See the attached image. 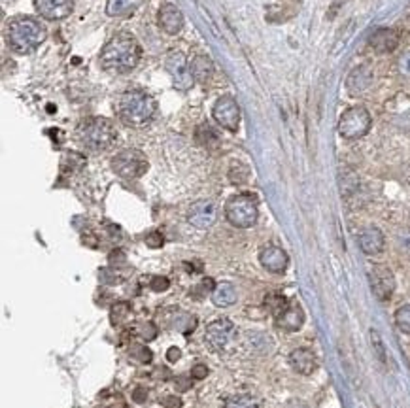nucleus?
I'll return each mask as SVG.
<instances>
[{"label":"nucleus","mask_w":410,"mask_h":408,"mask_svg":"<svg viewBox=\"0 0 410 408\" xmlns=\"http://www.w3.org/2000/svg\"><path fill=\"white\" fill-rule=\"evenodd\" d=\"M259 261H261V265L267 269L272 274H282L288 265H290V258H288V253L282 250V248H278V246H267V248H263L261 253H259Z\"/></svg>","instance_id":"nucleus-14"},{"label":"nucleus","mask_w":410,"mask_h":408,"mask_svg":"<svg viewBox=\"0 0 410 408\" xmlns=\"http://www.w3.org/2000/svg\"><path fill=\"white\" fill-rule=\"evenodd\" d=\"M180 356H182V351H180V348H170L169 351H167V359H169L170 363H174V361H178L180 359Z\"/></svg>","instance_id":"nucleus-33"},{"label":"nucleus","mask_w":410,"mask_h":408,"mask_svg":"<svg viewBox=\"0 0 410 408\" xmlns=\"http://www.w3.org/2000/svg\"><path fill=\"white\" fill-rule=\"evenodd\" d=\"M259 206L254 195H234L225 204V217L239 229H248L257 222Z\"/></svg>","instance_id":"nucleus-5"},{"label":"nucleus","mask_w":410,"mask_h":408,"mask_svg":"<svg viewBox=\"0 0 410 408\" xmlns=\"http://www.w3.org/2000/svg\"><path fill=\"white\" fill-rule=\"evenodd\" d=\"M140 55V46L135 36L120 32L104 46L100 53V66L110 72H129L138 65Z\"/></svg>","instance_id":"nucleus-1"},{"label":"nucleus","mask_w":410,"mask_h":408,"mask_svg":"<svg viewBox=\"0 0 410 408\" xmlns=\"http://www.w3.org/2000/svg\"><path fill=\"white\" fill-rule=\"evenodd\" d=\"M290 365L299 374H312L318 369V359L314 356V351L308 348H297V350L291 351Z\"/></svg>","instance_id":"nucleus-17"},{"label":"nucleus","mask_w":410,"mask_h":408,"mask_svg":"<svg viewBox=\"0 0 410 408\" xmlns=\"http://www.w3.org/2000/svg\"><path fill=\"white\" fill-rule=\"evenodd\" d=\"M265 302H267V307L270 308V312L274 315H278L280 312H283L286 308L290 307V302H288V299H286L283 295H269Z\"/></svg>","instance_id":"nucleus-26"},{"label":"nucleus","mask_w":410,"mask_h":408,"mask_svg":"<svg viewBox=\"0 0 410 408\" xmlns=\"http://www.w3.org/2000/svg\"><path fill=\"white\" fill-rule=\"evenodd\" d=\"M170 286L169 278H165V276H153L151 282H149V287L153 289V291H167Z\"/></svg>","instance_id":"nucleus-28"},{"label":"nucleus","mask_w":410,"mask_h":408,"mask_svg":"<svg viewBox=\"0 0 410 408\" xmlns=\"http://www.w3.org/2000/svg\"><path fill=\"white\" fill-rule=\"evenodd\" d=\"M146 244H148L149 248H161L163 246V237H161V233H149L148 237H146Z\"/></svg>","instance_id":"nucleus-29"},{"label":"nucleus","mask_w":410,"mask_h":408,"mask_svg":"<svg viewBox=\"0 0 410 408\" xmlns=\"http://www.w3.org/2000/svg\"><path fill=\"white\" fill-rule=\"evenodd\" d=\"M399 70L404 76H410V53H404L401 61H399Z\"/></svg>","instance_id":"nucleus-31"},{"label":"nucleus","mask_w":410,"mask_h":408,"mask_svg":"<svg viewBox=\"0 0 410 408\" xmlns=\"http://www.w3.org/2000/svg\"><path fill=\"white\" fill-rule=\"evenodd\" d=\"M371 123H373V119H371V114L365 108L352 106L340 115L339 133L346 140H355V138L367 135L369 129H371Z\"/></svg>","instance_id":"nucleus-7"},{"label":"nucleus","mask_w":410,"mask_h":408,"mask_svg":"<svg viewBox=\"0 0 410 408\" xmlns=\"http://www.w3.org/2000/svg\"><path fill=\"white\" fill-rule=\"evenodd\" d=\"M236 338V327L229 318H218L206 325L205 342L214 353H225Z\"/></svg>","instance_id":"nucleus-6"},{"label":"nucleus","mask_w":410,"mask_h":408,"mask_svg":"<svg viewBox=\"0 0 410 408\" xmlns=\"http://www.w3.org/2000/svg\"><path fill=\"white\" fill-rule=\"evenodd\" d=\"M6 40L15 53H32L46 40V29L32 17H17L8 23Z\"/></svg>","instance_id":"nucleus-3"},{"label":"nucleus","mask_w":410,"mask_h":408,"mask_svg":"<svg viewBox=\"0 0 410 408\" xmlns=\"http://www.w3.org/2000/svg\"><path fill=\"white\" fill-rule=\"evenodd\" d=\"M129 314H131V310H129V307L125 304V302L115 304V307L112 308V323L115 325V323L125 322V320L129 318Z\"/></svg>","instance_id":"nucleus-27"},{"label":"nucleus","mask_w":410,"mask_h":408,"mask_svg":"<svg viewBox=\"0 0 410 408\" xmlns=\"http://www.w3.org/2000/svg\"><path fill=\"white\" fill-rule=\"evenodd\" d=\"M159 25L165 32L169 35H178L184 27V14L178 10L174 4H165L159 10Z\"/></svg>","instance_id":"nucleus-15"},{"label":"nucleus","mask_w":410,"mask_h":408,"mask_svg":"<svg viewBox=\"0 0 410 408\" xmlns=\"http://www.w3.org/2000/svg\"><path fill=\"white\" fill-rule=\"evenodd\" d=\"M384 235L382 231L376 229V227H367V229L361 231L360 235V248L363 250V253L367 255H378L384 250Z\"/></svg>","instance_id":"nucleus-18"},{"label":"nucleus","mask_w":410,"mask_h":408,"mask_svg":"<svg viewBox=\"0 0 410 408\" xmlns=\"http://www.w3.org/2000/svg\"><path fill=\"white\" fill-rule=\"evenodd\" d=\"M371 84H373V72H371L369 66H357V68L350 72V76L346 79L348 91L352 95L365 93L371 87Z\"/></svg>","instance_id":"nucleus-19"},{"label":"nucleus","mask_w":410,"mask_h":408,"mask_svg":"<svg viewBox=\"0 0 410 408\" xmlns=\"http://www.w3.org/2000/svg\"><path fill=\"white\" fill-rule=\"evenodd\" d=\"M156 101L140 89L125 91L121 95L120 102H118L120 119L129 127H142V125L149 123L151 117L156 115Z\"/></svg>","instance_id":"nucleus-2"},{"label":"nucleus","mask_w":410,"mask_h":408,"mask_svg":"<svg viewBox=\"0 0 410 408\" xmlns=\"http://www.w3.org/2000/svg\"><path fill=\"white\" fill-rule=\"evenodd\" d=\"M192 74L195 81L198 84H206L208 79L214 76V65L212 61L205 55H198L192 61Z\"/></svg>","instance_id":"nucleus-22"},{"label":"nucleus","mask_w":410,"mask_h":408,"mask_svg":"<svg viewBox=\"0 0 410 408\" xmlns=\"http://www.w3.org/2000/svg\"><path fill=\"white\" fill-rule=\"evenodd\" d=\"M144 394H146L144 389H136V391H135V401L136 402L144 401V399H146V397H144Z\"/></svg>","instance_id":"nucleus-34"},{"label":"nucleus","mask_w":410,"mask_h":408,"mask_svg":"<svg viewBox=\"0 0 410 408\" xmlns=\"http://www.w3.org/2000/svg\"><path fill=\"white\" fill-rule=\"evenodd\" d=\"M212 301L219 308H227L234 304L236 302V289H234L233 284H229V282L218 284L212 291Z\"/></svg>","instance_id":"nucleus-21"},{"label":"nucleus","mask_w":410,"mask_h":408,"mask_svg":"<svg viewBox=\"0 0 410 408\" xmlns=\"http://www.w3.org/2000/svg\"><path fill=\"white\" fill-rule=\"evenodd\" d=\"M136 8L135 0H108L106 12L108 15H125L133 14Z\"/></svg>","instance_id":"nucleus-24"},{"label":"nucleus","mask_w":410,"mask_h":408,"mask_svg":"<svg viewBox=\"0 0 410 408\" xmlns=\"http://www.w3.org/2000/svg\"><path fill=\"white\" fill-rule=\"evenodd\" d=\"M397 43H399L397 32L391 29H378L371 36V48L378 53H391L397 48Z\"/></svg>","instance_id":"nucleus-20"},{"label":"nucleus","mask_w":410,"mask_h":408,"mask_svg":"<svg viewBox=\"0 0 410 408\" xmlns=\"http://www.w3.org/2000/svg\"><path fill=\"white\" fill-rule=\"evenodd\" d=\"M35 8L38 14L48 21H59L71 15L74 8V0H35Z\"/></svg>","instance_id":"nucleus-13"},{"label":"nucleus","mask_w":410,"mask_h":408,"mask_svg":"<svg viewBox=\"0 0 410 408\" xmlns=\"http://www.w3.org/2000/svg\"><path fill=\"white\" fill-rule=\"evenodd\" d=\"M206 374H208V369H206V365H195L192 369L193 380H205Z\"/></svg>","instance_id":"nucleus-30"},{"label":"nucleus","mask_w":410,"mask_h":408,"mask_svg":"<svg viewBox=\"0 0 410 408\" xmlns=\"http://www.w3.org/2000/svg\"><path fill=\"white\" fill-rule=\"evenodd\" d=\"M371 287H373V293L376 295L378 301H388L389 297L393 295L395 289V278H393V272L389 271L388 266L384 265H375L371 269Z\"/></svg>","instance_id":"nucleus-11"},{"label":"nucleus","mask_w":410,"mask_h":408,"mask_svg":"<svg viewBox=\"0 0 410 408\" xmlns=\"http://www.w3.org/2000/svg\"><path fill=\"white\" fill-rule=\"evenodd\" d=\"M214 119L223 127V129L234 130L239 129L241 123V108L236 104L233 97H221L218 102L214 104Z\"/></svg>","instance_id":"nucleus-10"},{"label":"nucleus","mask_w":410,"mask_h":408,"mask_svg":"<svg viewBox=\"0 0 410 408\" xmlns=\"http://www.w3.org/2000/svg\"><path fill=\"white\" fill-rule=\"evenodd\" d=\"M163 405H165V408H180L182 407V401L178 399L176 395H170V397L163 399Z\"/></svg>","instance_id":"nucleus-32"},{"label":"nucleus","mask_w":410,"mask_h":408,"mask_svg":"<svg viewBox=\"0 0 410 408\" xmlns=\"http://www.w3.org/2000/svg\"><path fill=\"white\" fill-rule=\"evenodd\" d=\"M165 66H167V72L170 74L172 84H174L176 89H180V91H187V89L193 86L195 78H193L192 66L187 65L184 53H180V51H172V53H169V57L165 61Z\"/></svg>","instance_id":"nucleus-9"},{"label":"nucleus","mask_w":410,"mask_h":408,"mask_svg":"<svg viewBox=\"0 0 410 408\" xmlns=\"http://www.w3.org/2000/svg\"><path fill=\"white\" fill-rule=\"evenodd\" d=\"M118 138V130L106 117H89L78 127V140L91 151L108 150Z\"/></svg>","instance_id":"nucleus-4"},{"label":"nucleus","mask_w":410,"mask_h":408,"mask_svg":"<svg viewBox=\"0 0 410 408\" xmlns=\"http://www.w3.org/2000/svg\"><path fill=\"white\" fill-rule=\"evenodd\" d=\"M304 323V312L299 304H290L283 312L276 315V325L282 331L288 333H295L303 327Z\"/></svg>","instance_id":"nucleus-16"},{"label":"nucleus","mask_w":410,"mask_h":408,"mask_svg":"<svg viewBox=\"0 0 410 408\" xmlns=\"http://www.w3.org/2000/svg\"><path fill=\"white\" fill-rule=\"evenodd\" d=\"M395 325L401 333L410 335V304H404V307L397 308Z\"/></svg>","instance_id":"nucleus-25"},{"label":"nucleus","mask_w":410,"mask_h":408,"mask_svg":"<svg viewBox=\"0 0 410 408\" xmlns=\"http://www.w3.org/2000/svg\"><path fill=\"white\" fill-rule=\"evenodd\" d=\"M113 172H118L121 178L135 179L140 178L148 171V159L138 150H125L112 159Z\"/></svg>","instance_id":"nucleus-8"},{"label":"nucleus","mask_w":410,"mask_h":408,"mask_svg":"<svg viewBox=\"0 0 410 408\" xmlns=\"http://www.w3.org/2000/svg\"><path fill=\"white\" fill-rule=\"evenodd\" d=\"M223 408H261V401L252 394H241L229 397Z\"/></svg>","instance_id":"nucleus-23"},{"label":"nucleus","mask_w":410,"mask_h":408,"mask_svg":"<svg viewBox=\"0 0 410 408\" xmlns=\"http://www.w3.org/2000/svg\"><path fill=\"white\" fill-rule=\"evenodd\" d=\"M216 220H218V206L212 201H206V199L193 202L189 212H187V222L197 229L212 227Z\"/></svg>","instance_id":"nucleus-12"}]
</instances>
